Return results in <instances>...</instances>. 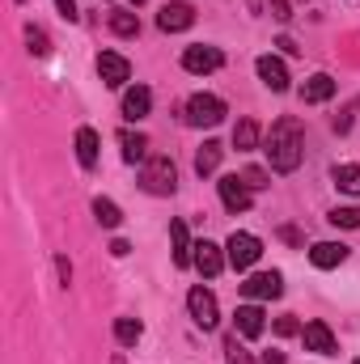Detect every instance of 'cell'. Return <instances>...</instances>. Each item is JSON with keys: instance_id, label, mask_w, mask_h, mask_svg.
<instances>
[{"instance_id": "1", "label": "cell", "mask_w": 360, "mask_h": 364, "mask_svg": "<svg viewBox=\"0 0 360 364\" xmlns=\"http://www.w3.org/2000/svg\"><path fill=\"white\" fill-rule=\"evenodd\" d=\"M263 153H268L275 174H292L301 166V157H305V127H301L297 114H280L271 123L268 140H263Z\"/></svg>"}, {"instance_id": "2", "label": "cell", "mask_w": 360, "mask_h": 364, "mask_svg": "<svg viewBox=\"0 0 360 364\" xmlns=\"http://www.w3.org/2000/svg\"><path fill=\"white\" fill-rule=\"evenodd\" d=\"M140 186H144L149 195H174V191H179V170H174V161H170V157H149L144 170H140Z\"/></svg>"}, {"instance_id": "3", "label": "cell", "mask_w": 360, "mask_h": 364, "mask_svg": "<svg viewBox=\"0 0 360 364\" xmlns=\"http://www.w3.org/2000/svg\"><path fill=\"white\" fill-rule=\"evenodd\" d=\"M225 114H229V110H225V102H221L216 93H195V97H186V123H191V127H216Z\"/></svg>"}, {"instance_id": "4", "label": "cell", "mask_w": 360, "mask_h": 364, "mask_svg": "<svg viewBox=\"0 0 360 364\" xmlns=\"http://www.w3.org/2000/svg\"><path fill=\"white\" fill-rule=\"evenodd\" d=\"M259 255H263V242H259L255 233H233V237L225 242V259H229V267H238V272L255 267Z\"/></svg>"}, {"instance_id": "5", "label": "cell", "mask_w": 360, "mask_h": 364, "mask_svg": "<svg viewBox=\"0 0 360 364\" xmlns=\"http://www.w3.org/2000/svg\"><path fill=\"white\" fill-rule=\"evenodd\" d=\"M186 309H191L195 326H203V331H212V326L221 322V305H216V296H212L208 288H191V292H186Z\"/></svg>"}, {"instance_id": "6", "label": "cell", "mask_w": 360, "mask_h": 364, "mask_svg": "<svg viewBox=\"0 0 360 364\" xmlns=\"http://www.w3.org/2000/svg\"><path fill=\"white\" fill-rule=\"evenodd\" d=\"M221 64H225L221 47H203V43H195V47H186V51H182V68H186V73H195V77L216 73Z\"/></svg>"}, {"instance_id": "7", "label": "cell", "mask_w": 360, "mask_h": 364, "mask_svg": "<svg viewBox=\"0 0 360 364\" xmlns=\"http://www.w3.org/2000/svg\"><path fill=\"white\" fill-rule=\"evenodd\" d=\"M97 77H102V85L123 90V85L132 81V64H127L119 51H102V55H97Z\"/></svg>"}, {"instance_id": "8", "label": "cell", "mask_w": 360, "mask_h": 364, "mask_svg": "<svg viewBox=\"0 0 360 364\" xmlns=\"http://www.w3.org/2000/svg\"><path fill=\"white\" fill-rule=\"evenodd\" d=\"M216 186H221V203H225L229 212H246V208L255 203V191L242 182V174H225Z\"/></svg>"}, {"instance_id": "9", "label": "cell", "mask_w": 360, "mask_h": 364, "mask_svg": "<svg viewBox=\"0 0 360 364\" xmlns=\"http://www.w3.org/2000/svg\"><path fill=\"white\" fill-rule=\"evenodd\" d=\"M301 339H305V348H309V352H318V356H335V352H339L335 331H331L327 322H318V318L301 326Z\"/></svg>"}, {"instance_id": "10", "label": "cell", "mask_w": 360, "mask_h": 364, "mask_svg": "<svg viewBox=\"0 0 360 364\" xmlns=\"http://www.w3.org/2000/svg\"><path fill=\"white\" fill-rule=\"evenodd\" d=\"M242 292H246L250 301H275V296L284 292V275L280 272H259V275H250V279L242 284Z\"/></svg>"}, {"instance_id": "11", "label": "cell", "mask_w": 360, "mask_h": 364, "mask_svg": "<svg viewBox=\"0 0 360 364\" xmlns=\"http://www.w3.org/2000/svg\"><path fill=\"white\" fill-rule=\"evenodd\" d=\"M157 26H162L166 34H182V30H191V26H195V9H191V4H182V0H174V4H166V9L157 13Z\"/></svg>"}, {"instance_id": "12", "label": "cell", "mask_w": 360, "mask_h": 364, "mask_svg": "<svg viewBox=\"0 0 360 364\" xmlns=\"http://www.w3.org/2000/svg\"><path fill=\"white\" fill-rule=\"evenodd\" d=\"M255 73H259V81H263L271 93L288 90V68H284V60H275V55H259V60H255Z\"/></svg>"}, {"instance_id": "13", "label": "cell", "mask_w": 360, "mask_h": 364, "mask_svg": "<svg viewBox=\"0 0 360 364\" xmlns=\"http://www.w3.org/2000/svg\"><path fill=\"white\" fill-rule=\"evenodd\" d=\"M225 263H229V259L221 255V246H216V242H208V237H203V242H195V267L208 275V279L225 272Z\"/></svg>"}, {"instance_id": "14", "label": "cell", "mask_w": 360, "mask_h": 364, "mask_svg": "<svg viewBox=\"0 0 360 364\" xmlns=\"http://www.w3.org/2000/svg\"><path fill=\"white\" fill-rule=\"evenodd\" d=\"M348 246L344 242H318L314 250H309V263L314 267H322V272H331V267H339V263H348Z\"/></svg>"}, {"instance_id": "15", "label": "cell", "mask_w": 360, "mask_h": 364, "mask_svg": "<svg viewBox=\"0 0 360 364\" xmlns=\"http://www.w3.org/2000/svg\"><path fill=\"white\" fill-rule=\"evenodd\" d=\"M149 110H153V93L144 90V85L123 90V119H127V123H140Z\"/></svg>"}, {"instance_id": "16", "label": "cell", "mask_w": 360, "mask_h": 364, "mask_svg": "<svg viewBox=\"0 0 360 364\" xmlns=\"http://www.w3.org/2000/svg\"><path fill=\"white\" fill-rule=\"evenodd\" d=\"M170 246H174V267H191L195 263V242L186 233V220H174L170 225Z\"/></svg>"}, {"instance_id": "17", "label": "cell", "mask_w": 360, "mask_h": 364, "mask_svg": "<svg viewBox=\"0 0 360 364\" xmlns=\"http://www.w3.org/2000/svg\"><path fill=\"white\" fill-rule=\"evenodd\" d=\"M233 322H238V335H242V339H259L263 326H268L259 305H238V318H233Z\"/></svg>"}, {"instance_id": "18", "label": "cell", "mask_w": 360, "mask_h": 364, "mask_svg": "<svg viewBox=\"0 0 360 364\" xmlns=\"http://www.w3.org/2000/svg\"><path fill=\"white\" fill-rule=\"evenodd\" d=\"M221 157H225V144H216V140H203V144H199V153H195V174H199V178L216 174Z\"/></svg>"}, {"instance_id": "19", "label": "cell", "mask_w": 360, "mask_h": 364, "mask_svg": "<svg viewBox=\"0 0 360 364\" xmlns=\"http://www.w3.org/2000/svg\"><path fill=\"white\" fill-rule=\"evenodd\" d=\"M327 97H335V81H331L327 73H314V77L301 85V102H327Z\"/></svg>"}, {"instance_id": "20", "label": "cell", "mask_w": 360, "mask_h": 364, "mask_svg": "<svg viewBox=\"0 0 360 364\" xmlns=\"http://www.w3.org/2000/svg\"><path fill=\"white\" fill-rule=\"evenodd\" d=\"M119 144H123V161H127V166L149 161V140H144L140 132H123V136H119Z\"/></svg>"}, {"instance_id": "21", "label": "cell", "mask_w": 360, "mask_h": 364, "mask_svg": "<svg viewBox=\"0 0 360 364\" xmlns=\"http://www.w3.org/2000/svg\"><path fill=\"white\" fill-rule=\"evenodd\" d=\"M233 149H238V153L259 149V123H255V119H238V127H233Z\"/></svg>"}, {"instance_id": "22", "label": "cell", "mask_w": 360, "mask_h": 364, "mask_svg": "<svg viewBox=\"0 0 360 364\" xmlns=\"http://www.w3.org/2000/svg\"><path fill=\"white\" fill-rule=\"evenodd\" d=\"M77 161L90 170V166H97V132L93 127H81L77 132Z\"/></svg>"}, {"instance_id": "23", "label": "cell", "mask_w": 360, "mask_h": 364, "mask_svg": "<svg viewBox=\"0 0 360 364\" xmlns=\"http://www.w3.org/2000/svg\"><path fill=\"white\" fill-rule=\"evenodd\" d=\"M110 30H115L119 38H136V34H140V17L127 13V9H110Z\"/></svg>"}, {"instance_id": "24", "label": "cell", "mask_w": 360, "mask_h": 364, "mask_svg": "<svg viewBox=\"0 0 360 364\" xmlns=\"http://www.w3.org/2000/svg\"><path fill=\"white\" fill-rule=\"evenodd\" d=\"M93 216H97V225L102 229H119V220H123V212H119V203L115 199H93Z\"/></svg>"}, {"instance_id": "25", "label": "cell", "mask_w": 360, "mask_h": 364, "mask_svg": "<svg viewBox=\"0 0 360 364\" xmlns=\"http://www.w3.org/2000/svg\"><path fill=\"white\" fill-rule=\"evenodd\" d=\"M140 335H144V326H140L136 318H115V339H119L123 348H136Z\"/></svg>"}, {"instance_id": "26", "label": "cell", "mask_w": 360, "mask_h": 364, "mask_svg": "<svg viewBox=\"0 0 360 364\" xmlns=\"http://www.w3.org/2000/svg\"><path fill=\"white\" fill-rule=\"evenodd\" d=\"M335 186L344 191V195H360V166H335Z\"/></svg>"}, {"instance_id": "27", "label": "cell", "mask_w": 360, "mask_h": 364, "mask_svg": "<svg viewBox=\"0 0 360 364\" xmlns=\"http://www.w3.org/2000/svg\"><path fill=\"white\" fill-rule=\"evenodd\" d=\"M327 220H331L335 229H360V208H335Z\"/></svg>"}, {"instance_id": "28", "label": "cell", "mask_w": 360, "mask_h": 364, "mask_svg": "<svg viewBox=\"0 0 360 364\" xmlns=\"http://www.w3.org/2000/svg\"><path fill=\"white\" fill-rule=\"evenodd\" d=\"M225 360H229V364H259L246 348H242V343H238V335H233V339H225Z\"/></svg>"}, {"instance_id": "29", "label": "cell", "mask_w": 360, "mask_h": 364, "mask_svg": "<svg viewBox=\"0 0 360 364\" xmlns=\"http://www.w3.org/2000/svg\"><path fill=\"white\" fill-rule=\"evenodd\" d=\"M26 43H30L34 55H47V51H51V47H47V34H43L38 26H26Z\"/></svg>"}, {"instance_id": "30", "label": "cell", "mask_w": 360, "mask_h": 364, "mask_svg": "<svg viewBox=\"0 0 360 364\" xmlns=\"http://www.w3.org/2000/svg\"><path fill=\"white\" fill-rule=\"evenodd\" d=\"M242 182H246L250 191H263V186H271V182H268V170H259V166H250V170H242Z\"/></svg>"}, {"instance_id": "31", "label": "cell", "mask_w": 360, "mask_h": 364, "mask_svg": "<svg viewBox=\"0 0 360 364\" xmlns=\"http://www.w3.org/2000/svg\"><path fill=\"white\" fill-rule=\"evenodd\" d=\"M268 13L275 17V21H288V17H292V4H288V0H271Z\"/></svg>"}, {"instance_id": "32", "label": "cell", "mask_w": 360, "mask_h": 364, "mask_svg": "<svg viewBox=\"0 0 360 364\" xmlns=\"http://www.w3.org/2000/svg\"><path fill=\"white\" fill-rule=\"evenodd\" d=\"M275 335H301V322L297 318H275Z\"/></svg>"}, {"instance_id": "33", "label": "cell", "mask_w": 360, "mask_h": 364, "mask_svg": "<svg viewBox=\"0 0 360 364\" xmlns=\"http://www.w3.org/2000/svg\"><path fill=\"white\" fill-rule=\"evenodd\" d=\"M275 47H280V51H284V55H297V51H301V47H297V43H292V38H288V34H280V38H275Z\"/></svg>"}, {"instance_id": "34", "label": "cell", "mask_w": 360, "mask_h": 364, "mask_svg": "<svg viewBox=\"0 0 360 364\" xmlns=\"http://www.w3.org/2000/svg\"><path fill=\"white\" fill-rule=\"evenodd\" d=\"M55 267H60V279H64V288L73 284V267H68V259H55Z\"/></svg>"}, {"instance_id": "35", "label": "cell", "mask_w": 360, "mask_h": 364, "mask_svg": "<svg viewBox=\"0 0 360 364\" xmlns=\"http://www.w3.org/2000/svg\"><path fill=\"white\" fill-rule=\"evenodd\" d=\"M259 364H284V352H275V348H271V352L259 356Z\"/></svg>"}, {"instance_id": "36", "label": "cell", "mask_w": 360, "mask_h": 364, "mask_svg": "<svg viewBox=\"0 0 360 364\" xmlns=\"http://www.w3.org/2000/svg\"><path fill=\"white\" fill-rule=\"evenodd\" d=\"M280 237H284V242H292V246H301V233H297V229H288V225L280 229Z\"/></svg>"}, {"instance_id": "37", "label": "cell", "mask_w": 360, "mask_h": 364, "mask_svg": "<svg viewBox=\"0 0 360 364\" xmlns=\"http://www.w3.org/2000/svg\"><path fill=\"white\" fill-rule=\"evenodd\" d=\"M127 250H132V246H127V242H123V237H119V242H110V255H115V259H123V255H127Z\"/></svg>"}, {"instance_id": "38", "label": "cell", "mask_w": 360, "mask_h": 364, "mask_svg": "<svg viewBox=\"0 0 360 364\" xmlns=\"http://www.w3.org/2000/svg\"><path fill=\"white\" fill-rule=\"evenodd\" d=\"M132 4H144V0H132Z\"/></svg>"}, {"instance_id": "39", "label": "cell", "mask_w": 360, "mask_h": 364, "mask_svg": "<svg viewBox=\"0 0 360 364\" xmlns=\"http://www.w3.org/2000/svg\"><path fill=\"white\" fill-rule=\"evenodd\" d=\"M356 364H360V360H356Z\"/></svg>"}]
</instances>
